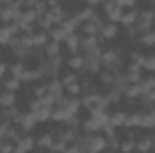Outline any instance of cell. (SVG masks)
I'll return each instance as SVG.
<instances>
[{
  "instance_id": "obj_4",
  "label": "cell",
  "mask_w": 155,
  "mask_h": 153,
  "mask_svg": "<svg viewBox=\"0 0 155 153\" xmlns=\"http://www.w3.org/2000/svg\"><path fill=\"white\" fill-rule=\"evenodd\" d=\"M101 97H103V96H99V94H88V96H85V97L81 99V105H85L88 110H94V108L99 105Z\"/></svg>"
},
{
  "instance_id": "obj_51",
  "label": "cell",
  "mask_w": 155,
  "mask_h": 153,
  "mask_svg": "<svg viewBox=\"0 0 155 153\" xmlns=\"http://www.w3.org/2000/svg\"><path fill=\"white\" fill-rule=\"evenodd\" d=\"M5 69H7V67H5V63H0V77L4 76V72H5Z\"/></svg>"
},
{
  "instance_id": "obj_48",
  "label": "cell",
  "mask_w": 155,
  "mask_h": 153,
  "mask_svg": "<svg viewBox=\"0 0 155 153\" xmlns=\"http://www.w3.org/2000/svg\"><path fill=\"white\" fill-rule=\"evenodd\" d=\"M103 130H105V133H107V137H108V139H114V130H112V126H110V124H105V126H103Z\"/></svg>"
},
{
  "instance_id": "obj_24",
  "label": "cell",
  "mask_w": 155,
  "mask_h": 153,
  "mask_svg": "<svg viewBox=\"0 0 155 153\" xmlns=\"http://www.w3.org/2000/svg\"><path fill=\"white\" fill-rule=\"evenodd\" d=\"M40 103H41V108H51L52 105H56V96L47 94V96L40 97Z\"/></svg>"
},
{
  "instance_id": "obj_25",
  "label": "cell",
  "mask_w": 155,
  "mask_h": 153,
  "mask_svg": "<svg viewBox=\"0 0 155 153\" xmlns=\"http://www.w3.org/2000/svg\"><path fill=\"white\" fill-rule=\"evenodd\" d=\"M47 43V34L45 33H36L33 34V47H41Z\"/></svg>"
},
{
  "instance_id": "obj_6",
  "label": "cell",
  "mask_w": 155,
  "mask_h": 153,
  "mask_svg": "<svg viewBox=\"0 0 155 153\" xmlns=\"http://www.w3.org/2000/svg\"><path fill=\"white\" fill-rule=\"evenodd\" d=\"M79 24H81V22L74 16V18H71V20H65V22L61 24V29H63L67 34H74V31L79 27Z\"/></svg>"
},
{
  "instance_id": "obj_19",
  "label": "cell",
  "mask_w": 155,
  "mask_h": 153,
  "mask_svg": "<svg viewBox=\"0 0 155 153\" xmlns=\"http://www.w3.org/2000/svg\"><path fill=\"white\" fill-rule=\"evenodd\" d=\"M137 18H139V15H137L135 11H130V13H124V15H123L121 24H123V25H132Z\"/></svg>"
},
{
  "instance_id": "obj_21",
  "label": "cell",
  "mask_w": 155,
  "mask_h": 153,
  "mask_svg": "<svg viewBox=\"0 0 155 153\" xmlns=\"http://www.w3.org/2000/svg\"><path fill=\"white\" fill-rule=\"evenodd\" d=\"M67 36H69V34H67L61 27H60V29H52V31H51V38H52V41H58V43H60L61 40L65 41V40H67Z\"/></svg>"
},
{
  "instance_id": "obj_30",
  "label": "cell",
  "mask_w": 155,
  "mask_h": 153,
  "mask_svg": "<svg viewBox=\"0 0 155 153\" xmlns=\"http://www.w3.org/2000/svg\"><path fill=\"white\" fill-rule=\"evenodd\" d=\"M65 150H67V142H63V141L52 142V146H51V151L52 153H65Z\"/></svg>"
},
{
  "instance_id": "obj_36",
  "label": "cell",
  "mask_w": 155,
  "mask_h": 153,
  "mask_svg": "<svg viewBox=\"0 0 155 153\" xmlns=\"http://www.w3.org/2000/svg\"><path fill=\"white\" fill-rule=\"evenodd\" d=\"M137 29L143 31V33H150V31H152V22H148V20H141V22L137 24Z\"/></svg>"
},
{
  "instance_id": "obj_43",
  "label": "cell",
  "mask_w": 155,
  "mask_h": 153,
  "mask_svg": "<svg viewBox=\"0 0 155 153\" xmlns=\"http://www.w3.org/2000/svg\"><path fill=\"white\" fill-rule=\"evenodd\" d=\"M29 108H31V112H35V114H36V112H40V110H41V103H40V99H36V101H31V103H29Z\"/></svg>"
},
{
  "instance_id": "obj_1",
  "label": "cell",
  "mask_w": 155,
  "mask_h": 153,
  "mask_svg": "<svg viewBox=\"0 0 155 153\" xmlns=\"http://www.w3.org/2000/svg\"><path fill=\"white\" fill-rule=\"evenodd\" d=\"M85 144H87V153H99L107 148V139L101 135H92L85 139Z\"/></svg>"
},
{
  "instance_id": "obj_32",
  "label": "cell",
  "mask_w": 155,
  "mask_h": 153,
  "mask_svg": "<svg viewBox=\"0 0 155 153\" xmlns=\"http://www.w3.org/2000/svg\"><path fill=\"white\" fill-rule=\"evenodd\" d=\"M119 150H121L123 153H130L132 150H135V142H132V141H124V142H121Z\"/></svg>"
},
{
  "instance_id": "obj_33",
  "label": "cell",
  "mask_w": 155,
  "mask_h": 153,
  "mask_svg": "<svg viewBox=\"0 0 155 153\" xmlns=\"http://www.w3.org/2000/svg\"><path fill=\"white\" fill-rule=\"evenodd\" d=\"M20 86V81L16 79V77H11V79H7L5 81V88L9 90V92H13V90H16Z\"/></svg>"
},
{
  "instance_id": "obj_3",
  "label": "cell",
  "mask_w": 155,
  "mask_h": 153,
  "mask_svg": "<svg viewBox=\"0 0 155 153\" xmlns=\"http://www.w3.org/2000/svg\"><path fill=\"white\" fill-rule=\"evenodd\" d=\"M101 65L105 67H119L121 65V60L117 58L116 50H107L101 54Z\"/></svg>"
},
{
  "instance_id": "obj_34",
  "label": "cell",
  "mask_w": 155,
  "mask_h": 153,
  "mask_svg": "<svg viewBox=\"0 0 155 153\" xmlns=\"http://www.w3.org/2000/svg\"><path fill=\"white\" fill-rule=\"evenodd\" d=\"M143 67L146 69V70H155V56H150V58H144V61H143Z\"/></svg>"
},
{
  "instance_id": "obj_12",
  "label": "cell",
  "mask_w": 155,
  "mask_h": 153,
  "mask_svg": "<svg viewBox=\"0 0 155 153\" xmlns=\"http://www.w3.org/2000/svg\"><path fill=\"white\" fill-rule=\"evenodd\" d=\"M61 88H63V85H61L60 79H54V81H51V83L47 85V92H49L51 96H60V94H61Z\"/></svg>"
},
{
  "instance_id": "obj_49",
  "label": "cell",
  "mask_w": 155,
  "mask_h": 153,
  "mask_svg": "<svg viewBox=\"0 0 155 153\" xmlns=\"http://www.w3.org/2000/svg\"><path fill=\"white\" fill-rule=\"evenodd\" d=\"M18 81H33V79H31V70H24L22 76L18 77Z\"/></svg>"
},
{
  "instance_id": "obj_35",
  "label": "cell",
  "mask_w": 155,
  "mask_h": 153,
  "mask_svg": "<svg viewBox=\"0 0 155 153\" xmlns=\"http://www.w3.org/2000/svg\"><path fill=\"white\" fill-rule=\"evenodd\" d=\"M24 70H25V69H24V65H22V63H15V65L11 67L13 77H16V79H18V77L22 76V72H24Z\"/></svg>"
},
{
  "instance_id": "obj_11",
  "label": "cell",
  "mask_w": 155,
  "mask_h": 153,
  "mask_svg": "<svg viewBox=\"0 0 155 153\" xmlns=\"http://www.w3.org/2000/svg\"><path fill=\"white\" fill-rule=\"evenodd\" d=\"M65 43H67V47L71 49V52H78L79 43H81V38H79L78 34H69L67 40H65Z\"/></svg>"
},
{
  "instance_id": "obj_23",
  "label": "cell",
  "mask_w": 155,
  "mask_h": 153,
  "mask_svg": "<svg viewBox=\"0 0 155 153\" xmlns=\"http://www.w3.org/2000/svg\"><path fill=\"white\" fill-rule=\"evenodd\" d=\"M38 22H40V25H41L43 29H51V27H52V24H54V22H52V18H51V15H49L47 11H45L41 16H38Z\"/></svg>"
},
{
  "instance_id": "obj_13",
  "label": "cell",
  "mask_w": 155,
  "mask_h": 153,
  "mask_svg": "<svg viewBox=\"0 0 155 153\" xmlns=\"http://www.w3.org/2000/svg\"><path fill=\"white\" fill-rule=\"evenodd\" d=\"M0 105L2 106H5V108H11L13 105H15V94L13 92H4L2 96H0Z\"/></svg>"
},
{
  "instance_id": "obj_37",
  "label": "cell",
  "mask_w": 155,
  "mask_h": 153,
  "mask_svg": "<svg viewBox=\"0 0 155 153\" xmlns=\"http://www.w3.org/2000/svg\"><path fill=\"white\" fill-rule=\"evenodd\" d=\"M101 81L107 83V85H114V83H116V74H112V72H105V74H101Z\"/></svg>"
},
{
  "instance_id": "obj_29",
  "label": "cell",
  "mask_w": 155,
  "mask_h": 153,
  "mask_svg": "<svg viewBox=\"0 0 155 153\" xmlns=\"http://www.w3.org/2000/svg\"><path fill=\"white\" fill-rule=\"evenodd\" d=\"M51 119H54V121H65V122H67L71 117L65 114V110H63V108H58V110H54V112H52V117H51Z\"/></svg>"
},
{
  "instance_id": "obj_10",
  "label": "cell",
  "mask_w": 155,
  "mask_h": 153,
  "mask_svg": "<svg viewBox=\"0 0 155 153\" xmlns=\"http://www.w3.org/2000/svg\"><path fill=\"white\" fill-rule=\"evenodd\" d=\"M16 148L27 153L29 150L35 148V139H31V137H22V139H18V146H16Z\"/></svg>"
},
{
  "instance_id": "obj_52",
  "label": "cell",
  "mask_w": 155,
  "mask_h": 153,
  "mask_svg": "<svg viewBox=\"0 0 155 153\" xmlns=\"http://www.w3.org/2000/svg\"><path fill=\"white\" fill-rule=\"evenodd\" d=\"M13 153H25V151H22V150H18V148H15V151Z\"/></svg>"
},
{
  "instance_id": "obj_18",
  "label": "cell",
  "mask_w": 155,
  "mask_h": 153,
  "mask_svg": "<svg viewBox=\"0 0 155 153\" xmlns=\"http://www.w3.org/2000/svg\"><path fill=\"white\" fill-rule=\"evenodd\" d=\"M97 45V38L96 36H87V38L81 40V43H79V47L83 49V50H88V49H92V47H96Z\"/></svg>"
},
{
  "instance_id": "obj_8",
  "label": "cell",
  "mask_w": 155,
  "mask_h": 153,
  "mask_svg": "<svg viewBox=\"0 0 155 153\" xmlns=\"http://www.w3.org/2000/svg\"><path fill=\"white\" fill-rule=\"evenodd\" d=\"M79 106H81L79 99H69V103H67V106L63 110H65V114L69 115V117H74L78 114V110H79Z\"/></svg>"
},
{
  "instance_id": "obj_7",
  "label": "cell",
  "mask_w": 155,
  "mask_h": 153,
  "mask_svg": "<svg viewBox=\"0 0 155 153\" xmlns=\"http://www.w3.org/2000/svg\"><path fill=\"white\" fill-rule=\"evenodd\" d=\"M124 96L126 97H139V96H143V86H141V83H135V85H128L126 86V90H124Z\"/></svg>"
},
{
  "instance_id": "obj_53",
  "label": "cell",
  "mask_w": 155,
  "mask_h": 153,
  "mask_svg": "<svg viewBox=\"0 0 155 153\" xmlns=\"http://www.w3.org/2000/svg\"><path fill=\"white\" fill-rule=\"evenodd\" d=\"M152 141H153V146H155V137H153V139H152Z\"/></svg>"
},
{
  "instance_id": "obj_40",
  "label": "cell",
  "mask_w": 155,
  "mask_h": 153,
  "mask_svg": "<svg viewBox=\"0 0 155 153\" xmlns=\"http://www.w3.org/2000/svg\"><path fill=\"white\" fill-rule=\"evenodd\" d=\"M67 103H69V99H67L65 96H61V94H60V96H56V106H58V108H65V106H67Z\"/></svg>"
},
{
  "instance_id": "obj_26",
  "label": "cell",
  "mask_w": 155,
  "mask_h": 153,
  "mask_svg": "<svg viewBox=\"0 0 155 153\" xmlns=\"http://www.w3.org/2000/svg\"><path fill=\"white\" fill-rule=\"evenodd\" d=\"M69 65H71L72 69H81V67H85V56H72V58L69 60Z\"/></svg>"
},
{
  "instance_id": "obj_20",
  "label": "cell",
  "mask_w": 155,
  "mask_h": 153,
  "mask_svg": "<svg viewBox=\"0 0 155 153\" xmlns=\"http://www.w3.org/2000/svg\"><path fill=\"white\" fill-rule=\"evenodd\" d=\"M141 121H143V114H132L126 117L124 126H141Z\"/></svg>"
},
{
  "instance_id": "obj_28",
  "label": "cell",
  "mask_w": 155,
  "mask_h": 153,
  "mask_svg": "<svg viewBox=\"0 0 155 153\" xmlns=\"http://www.w3.org/2000/svg\"><path fill=\"white\" fill-rule=\"evenodd\" d=\"M94 16H96V13H94V11L88 7V9H83V11H81V13L76 16V18L79 20V22H83V20H92Z\"/></svg>"
},
{
  "instance_id": "obj_39",
  "label": "cell",
  "mask_w": 155,
  "mask_h": 153,
  "mask_svg": "<svg viewBox=\"0 0 155 153\" xmlns=\"http://www.w3.org/2000/svg\"><path fill=\"white\" fill-rule=\"evenodd\" d=\"M65 88H67V92L72 94V96H78V94L81 92V85H79V83H72V85H69V86H65Z\"/></svg>"
},
{
  "instance_id": "obj_2",
  "label": "cell",
  "mask_w": 155,
  "mask_h": 153,
  "mask_svg": "<svg viewBox=\"0 0 155 153\" xmlns=\"http://www.w3.org/2000/svg\"><path fill=\"white\" fill-rule=\"evenodd\" d=\"M105 7V11H107V15H108V18L112 20V24H116V22H121V18H123V9H119L116 5V2H108V4H105L103 5Z\"/></svg>"
},
{
  "instance_id": "obj_46",
  "label": "cell",
  "mask_w": 155,
  "mask_h": 153,
  "mask_svg": "<svg viewBox=\"0 0 155 153\" xmlns=\"http://www.w3.org/2000/svg\"><path fill=\"white\" fill-rule=\"evenodd\" d=\"M35 94H36V97H38V99H40V97H43V96H47V94H49V92H47V85H41Z\"/></svg>"
},
{
  "instance_id": "obj_5",
  "label": "cell",
  "mask_w": 155,
  "mask_h": 153,
  "mask_svg": "<svg viewBox=\"0 0 155 153\" xmlns=\"http://www.w3.org/2000/svg\"><path fill=\"white\" fill-rule=\"evenodd\" d=\"M126 117L128 115L124 114V112H117V114H112L108 117V124L112 126V128H116V126H123L124 122H126Z\"/></svg>"
},
{
  "instance_id": "obj_14",
  "label": "cell",
  "mask_w": 155,
  "mask_h": 153,
  "mask_svg": "<svg viewBox=\"0 0 155 153\" xmlns=\"http://www.w3.org/2000/svg\"><path fill=\"white\" fill-rule=\"evenodd\" d=\"M101 34H103V38H107V40L114 38V36L117 34V25L116 24H107V25H103Z\"/></svg>"
},
{
  "instance_id": "obj_41",
  "label": "cell",
  "mask_w": 155,
  "mask_h": 153,
  "mask_svg": "<svg viewBox=\"0 0 155 153\" xmlns=\"http://www.w3.org/2000/svg\"><path fill=\"white\" fill-rule=\"evenodd\" d=\"M72 83H76V74H67V76L61 79V85H63V86H69V85H72Z\"/></svg>"
},
{
  "instance_id": "obj_17",
  "label": "cell",
  "mask_w": 155,
  "mask_h": 153,
  "mask_svg": "<svg viewBox=\"0 0 155 153\" xmlns=\"http://www.w3.org/2000/svg\"><path fill=\"white\" fill-rule=\"evenodd\" d=\"M45 52H47L49 58L58 56V52H60V43H58V41H51V43H47V45H45Z\"/></svg>"
},
{
  "instance_id": "obj_27",
  "label": "cell",
  "mask_w": 155,
  "mask_h": 153,
  "mask_svg": "<svg viewBox=\"0 0 155 153\" xmlns=\"http://www.w3.org/2000/svg\"><path fill=\"white\" fill-rule=\"evenodd\" d=\"M36 144H38L40 148H51V146H52V137H51L49 133H45V135H41L38 139Z\"/></svg>"
},
{
  "instance_id": "obj_50",
  "label": "cell",
  "mask_w": 155,
  "mask_h": 153,
  "mask_svg": "<svg viewBox=\"0 0 155 153\" xmlns=\"http://www.w3.org/2000/svg\"><path fill=\"white\" fill-rule=\"evenodd\" d=\"M67 122H69V124H71V126H78V124H79V121H78L76 117H71V119H69V121H67Z\"/></svg>"
},
{
  "instance_id": "obj_45",
  "label": "cell",
  "mask_w": 155,
  "mask_h": 153,
  "mask_svg": "<svg viewBox=\"0 0 155 153\" xmlns=\"http://www.w3.org/2000/svg\"><path fill=\"white\" fill-rule=\"evenodd\" d=\"M143 97H144V103H155V88L148 94H143Z\"/></svg>"
},
{
  "instance_id": "obj_38",
  "label": "cell",
  "mask_w": 155,
  "mask_h": 153,
  "mask_svg": "<svg viewBox=\"0 0 155 153\" xmlns=\"http://www.w3.org/2000/svg\"><path fill=\"white\" fill-rule=\"evenodd\" d=\"M143 41H144L146 45H155V29H152L148 34H144V36H143Z\"/></svg>"
},
{
  "instance_id": "obj_16",
  "label": "cell",
  "mask_w": 155,
  "mask_h": 153,
  "mask_svg": "<svg viewBox=\"0 0 155 153\" xmlns=\"http://www.w3.org/2000/svg\"><path fill=\"white\" fill-rule=\"evenodd\" d=\"M141 126H143V128H153V126H155V112H150V114H143Z\"/></svg>"
},
{
  "instance_id": "obj_47",
  "label": "cell",
  "mask_w": 155,
  "mask_h": 153,
  "mask_svg": "<svg viewBox=\"0 0 155 153\" xmlns=\"http://www.w3.org/2000/svg\"><path fill=\"white\" fill-rule=\"evenodd\" d=\"M116 5L119 7V9H121V7H132V5H134V2H130V0H117Z\"/></svg>"
},
{
  "instance_id": "obj_31",
  "label": "cell",
  "mask_w": 155,
  "mask_h": 153,
  "mask_svg": "<svg viewBox=\"0 0 155 153\" xmlns=\"http://www.w3.org/2000/svg\"><path fill=\"white\" fill-rule=\"evenodd\" d=\"M36 115H38V122L40 121H49L52 117V110L51 108H41L40 112H36Z\"/></svg>"
},
{
  "instance_id": "obj_22",
  "label": "cell",
  "mask_w": 155,
  "mask_h": 153,
  "mask_svg": "<svg viewBox=\"0 0 155 153\" xmlns=\"http://www.w3.org/2000/svg\"><path fill=\"white\" fill-rule=\"evenodd\" d=\"M141 86H143V94H148V92H152L155 88V77L150 76L146 77L144 81H141Z\"/></svg>"
},
{
  "instance_id": "obj_9",
  "label": "cell",
  "mask_w": 155,
  "mask_h": 153,
  "mask_svg": "<svg viewBox=\"0 0 155 153\" xmlns=\"http://www.w3.org/2000/svg\"><path fill=\"white\" fill-rule=\"evenodd\" d=\"M47 13L51 15L52 22H60V24H63V22H65V11H63L60 5L52 7V9H51V11H47Z\"/></svg>"
},
{
  "instance_id": "obj_44",
  "label": "cell",
  "mask_w": 155,
  "mask_h": 153,
  "mask_svg": "<svg viewBox=\"0 0 155 153\" xmlns=\"http://www.w3.org/2000/svg\"><path fill=\"white\" fill-rule=\"evenodd\" d=\"M15 151V148L9 144V142H4V144H0V153H13Z\"/></svg>"
},
{
  "instance_id": "obj_42",
  "label": "cell",
  "mask_w": 155,
  "mask_h": 153,
  "mask_svg": "<svg viewBox=\"0 0 155 153\" xmlns=\"http://www.w3.org/2000/svg\"><path fill=\"white\" fill-rule=\"evenodd\" d=\"M153 11H144V13H141L139 15V18L141 20H148V22H153Z\"/></svg>"
},
{
  "instance_id": "obj_15",
  "label": "cell",
  "mask_w": 155,
  "mask_h": 153,
  "mask_svg": "<svg viewBox=\"0 0 155 153\" xmlns=\"http://www.w3.org/2000/svg\"><path fill=\"white\" fill-rule=\"evenodd\" d=\"M152 148H153V141H152V139H143L141 142L135 144V150H137V151H143V153L150 151Z\"/></svg>"
}]
</instances>
